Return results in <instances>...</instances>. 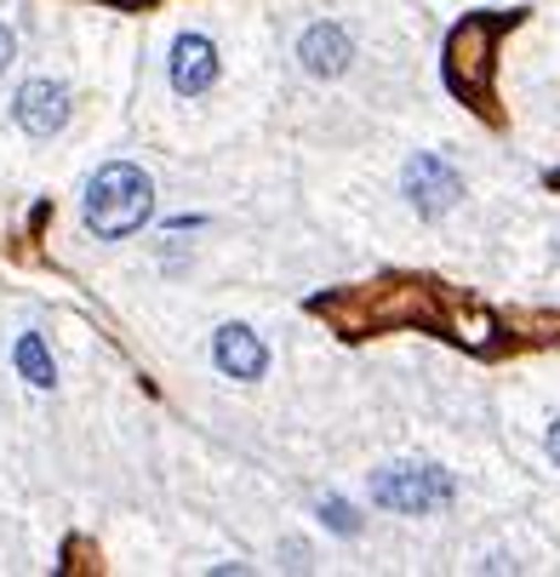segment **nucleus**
<instances>
[{"mask_svg": "<svg viewBox=\"0 0 560 577\" xmlns=\"http://www.w3.org/2000/svg\"><path fill=\"white\" fill-rule=\"evenodd\" d=\"M81 212H86V229L97 234V241H126L131 229L149 223V212H155V183L131 160H115V166H104V172L86 183Z\"/></svg>", "mask_w": 560, "mask_h": 577, "instance_id": "obj_1", "label": "nucleus"}, {"mask_svg": "<svg viewBox=\"0 0 560 577\" xmlns=\"http://www.w3.org/2000/svg\"><path fill=\"white\" fill-rule=\"evenodd\" d=\"M457 497V481L435 463H394L372 474V503L394 508V515H435Z\"/></svg>", "mask_w": 560, "mask_h": 577, "instance_id": "obj_2", "label": "nucleus"}, {"mask_svg": "<svg viewBox=\"0 0 560 577\" xmlns=\"http://www.w3.org/2000/svg\"><path fill=\"white\" fill-rule=\"evenodd\" d=\"M401 189L423 218H441L464 200V178H457V166L441 160V155H412L406 172H401Z\"/></svg>", "mask_w": 560, "mask_h": 577, "instance_id": "obj_3", "label": "nucleus"}, {"mask_svg": "<svg viewBox=\"0 0 560 577\" xmlns=\"http://www.w3.org/2000/svg\"><path fill=\"white\" fill-rule=\"evenodd\" d=\"M12 120L29 132V138H52V132L70 126V86L41 75V81H23L12 97Z\"/></svg>", "mask_w": 560, "mask_h": 577, "instance_id": "obj_4", "label": "nucleus"}, {"mask_svg": "<svg viewBox=\"0 0 560 577\" xmlns=\"http://www.w3.org/2000/svg\"><path fill=\"white\" fill-rule=\"evenodd\" d=\"M298 57H304V70L315 81H338L355 63V41H349L344 23H309L304 41H298Z\"/></svg>", "mask_w": 560, "mask_h": 577, "instance_id": "obj_5", "label": "nucleus"}, {"mask_svg": "<svg viewBox=\"0 0 560 577\" xmlns=\"http://www.w3.org/2000/svg\"><path fill=\"white\" fill-rule=\"evenodd\" d=\"M212 360H218L223 378H241V384H252V378H263V371H270V349L257 344L252 326H223V332L212 337Z\"/></svg>", "mask_w": 560, "mask_h": 577, "instance_id": "obj_6", "label": "nucleus"}, {"mask_svg": "<svg viewBox=\"0 0 560 577\" xmlns=\"http://www.w3.org/2000/svg\"><path fill=\"white\" fill-rule=\"evenodd\" d=\"M486 41H492V23L475 18V23L457 29L452 46H446V57H452V86L469 92V97L486 92Z\"/></svg>", "mask_w": 560, "mask_h": 577, "instance_id": "obj_7", "label": "nucleus"}, {"mask_svg": "<svg viewBox=\"0 0 560 577\" xmlns=\"http://www.w3.org/2000/svg\"><path fill=\"white\" fill-rule=\"evenodd\" d=\"M218 46L207 41V35H178V46H172V86L183 92V97H201V92H212L218 86Z\"/></svg>", "mask_w": 560, "mask_h": 577, "instance_id": "obj_8", "label": "nucleus"}, {"mask_svg": "<svg viewBox=\"0 0 560 577\" xmlns=\"http://www.w3.org/2000/svg\"><path fill=\"white\" fill-rule=\"evenodd\" d=\"M18 371L35 389H52L57 384V366H52V355H46V344H41V332H23L18 337Z\"/></svg>", "mask_w": 560, "mask_h": 577, "instance_id": "obj_9", "label": "nucleus"}, {"mask_svg": "<svg viewBox=\"0 0 560 577\" xmlns=\"http://www.w3.org/2000/svg\"><path fill=\"white\" fill-rule=\"evenodd\" d=\"M320 521L332 526L338 537H355V532H360V515H355V508H349L344 497H326V503H320Z\"/></svg>", "mask_w": 560, "mask_h": 577, "instance_id": "obj_10", "label": "nucleus"}, {"mask_svg": "<svg viewBox=\"0 0 560 577\" xmlns=\"http://www.w3.org/2000/svg\"><path fill=\"white\" fill-rule=\"evenodd\" d=\"M12 57H18V35H12V29H7V23H0V75H7V70H12Z\"/></svg>", "mask_w": 560, "mask_h": 577, "instance_id": "obj_11", "label": "nucleus"}, {"mask_svg": "<svg viewBox=\"0 0 560 577\" xmlns=\"http://www.w3.org/2000/svg\"><path fill=\"white\" fill-rule=\"evenodd\" d=\"M549 458H554V469H560V418L549 423Z\"/></svg>", "mask_w": 560, "mask_h": 577, "instance_id": "obj_12", "label": "nucleus"}]
</instances>
